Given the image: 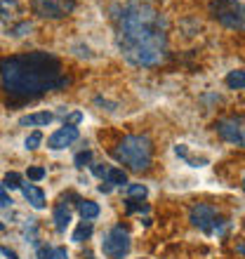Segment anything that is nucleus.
I'll return each mask as SVG.
<instances>
[{"label":"nucleus","instance_id":"f257e3e1","mask_svg":"<svg viewBox=\"0 0 245 259\" xmlns=\"http://www.w3.org/2000/svg\"><path fill=\"white\" fill-rule=\"evenodd\" d=\"M116 21V45L137 68H153L168 55V21L144 0H116L111 5Z\"/></svg>","mask_w":245,"mask_h":259},{"label":"nucleus","instance_id":"f03ea898","mask_svg":"<svg viewBox=\"0 0 245 259\" xmlns=\"http://www.w3.org/2000/svg\"><path fill=\"white\" fill-rule=\"evenodd\" d=\"M68 85L61 73V62L50 52H26L0 59V88L12 99L31 102Z\"/></svg>","mask_w":245,"mask_h":259},{"label":"nucleus","instance_id":"7ed1b4c3","mask_svg":"<svg viewBox=\"0 0 245 259\" xmlns=\"http://www.w3.org/2000/svg\"><path fill=\"white\" fill-rule=\"evenodd\" d=\"M113 158L132 172H146L153 163V142L146 135H128L113 149Z\"/></svg>","mask_w":245,"mask_h":259},{"label":"nucleus","instance_id":"20e7f679","mask_svg":"<svg viewBox=\"0 0 245 259\" xmlns=\"http://www.w3.org/2000/svg\"><path fill=\"white\" fill-rule=\"evenodd\" d=\"M210 17L229 31H245V3L240 0H212Z\"/></svg>","mask_w":245,"mask_h":259},{"label":"nucleus","instance_id":"39448f33","mask_svg":"<svg viewBox=\"0 0 245 259\" xmlns=\"http://www.w3.org/2000/svg\"><path fill=\"white\" fill-rule=\"evenodd\" d=\"M102 250L104 254L109 259H123L125 254L130 252V233L125 226H113V229H109L106 231V236H104L102 240Z\"/></svg>","mask_w":245,"mask_h":259},{"label":"nucleus","instance_id":"423d86ee","mask_svg":"<svg viewBox=\"0 0 245 259\" xmlns=\"http://www.w3.org/2000/svg\"><path fill=\"white\" fill-rule=\"evenodd\" d=\"M215 132H217L226 144H233L238 149H245V120L238 116L219 118L215 123Z\"/></svg>","mask_w":245,"mask_h":259},{"label":"nucleus","instance_id":"0eeeda50","mask_svg":"<svg viewBox=\"0 0 245 259\" xmlns=\"http://www.w3.org/2000/svg\"><path fill=\"white\" fill-rule=\"evenodd\" d=\"M31 10L40 19H64L75 10V0H31Z\"/></svg>","mask_w":245,"mask_h":259},{"label":"nucleus","instance_id":"6e6552de","mask_svg":"<svg viewBox=\"0 0 245 259\" xmlns=\"http://www.w3.org/2000/svg\"><path fill=\"white\" fill-rule=\"evenodd\" d=\"M217 219H219L217 210H215L212 205H208V203H196L193 207H191V212H189V222L196 226L198 231L208 233V236H210V233H215Z\"/></svg>","mask_w":245,"mask_h":259},{"label":"nucleus","instance_id":"1a4fd4ad","mask_svg":"<svg viewBox=\"0 0 245 259\" xmlns=\"http://www.w3.org/2000/svg\"><path fill=\"white\" fill-rule=\"evenodd\" d=\"M78 137H80V132H78V127H75V125H64V127H59L55 135L48 139V146L52 151L66 149V146H71Z\"/></svg>","mask_w":245,"mask_h":259},{"label":"nucleus","instance_id":"9d476101","mask_svg":"<svg viewBox=\"0 0 245 259\" xmlns=\"http://www.w3.org/2000/svg\"><path fill=\"white\" fill-rule=\"evenodd\" d=\"M21 14L19 0H0V24H14Z\"/></svg>","mask_w":245,"mask_h":259},{"label":"nucleus","instance_id":"9b49d317","mask_svg":"<svg viewBox=\"0 0 245 259\" xmlns=\"http://www.w3.org/2000/svg\"><path fill=\"white\" fill-rule=\"evenodd\" d=\"M21 193H24V198L33 205L35 210H43V207H45V193L35 184H21Z\"/></svg>","mask_w":245,"mask_h":259},{"label":"nucleus","instance_id":"f8f14e48","mask_svg":"<svg viewBox=\"0 0 245 259\" xmlns=\"http://www.w3.org/2000/svg\"><path fill=\"white\" fill-rule=\"evenodd\" d=\"M52 219H55L57 231H66V226L71 224V207H68L66 200H61V203H57Z\"/></svg>","mask_w":245,"mask_h":259},{"label":"nucleus","instance_id":"ddd939ff","mask_svg":"<svg viewBox=\"0 0 245 259\" xmlns=\"http://www.w3.org/2000/svg\"><path fill=\"white\" fill-rule=\"evenodd\" d=\"M55 120V113L50 111H38V113H28L19 120V125H31V127H40V125H50Z\"/></svg>","mask_w":245,"mask_h":259},{"label":"nucleus","instance_id":"4468645a","mask_svg":"<svg viewBox=\"0 0 245 259\" xmlns=\"http://www.w3.org/2000/svg\"><path fill=\"white\" fill-rule=\"evenodd\" d=\"M78 212H80L83 222H92L99 217V205L95 200H78Z\"/></svg>","mask_w":245,"mask_h":259},{"label":"nucleus","instance_id":"2eb2a0df","mask_svg":"<svg viewBox=\"0 0 245 259\" xmlns=\"http://www.w3.org/2000/svg\"><path fill=\"white\" fill-rule=\"evenodd\" d=\"M104 177L113 186H128V175H125V170H120V167H109Z\"/></svg>","mask_w":245,"mask_h":259},{"label":"nucleus","instance_id":"dca6fc26","mask_svg":"<svg viewBox=\"0 0 245 259\" xmlns=\"http://www.w3.org/2000/svg\"><path fill=\"white\" fill-rule=\"evenodd\" d=\"M226 85L229 90H245V71H229Z\"/></svg>","mask_w":245,"mask_h":259},{"label":"nucleus","instance_id":"f3484780","mask_svg":"<svg viewBox=\"0 0 245 259\" xmlns=\"http://www.w3.org/2000/svg\"><path fill=\"white\" fill-rule=\"evenodd\" d=\"M92 231H95V229H92V222H83V224L73 231L71 240H73V243H83V240H88L90 236H92Z\"/></svg>","mask_w":245,"mask_h":259},{"label":"nucleus","instance_id":"a211bd4d","mask_svg":"<svg viewBox=\"0 0 245 259\" xmlns=\"http://www.w3.org/2000/svg\"><path fill=\"white\" fill-rule=\"evenodd\" d=\"M3 186L5 189H21V175L19 172H7L5 179H3Z\"/></svg>","mask_w":245,"mask_h":259},{"label":"nucleus","instance_id":"6ab92c4d","mask_svg":"<svg viewBox=\"0 0 245 259\" xmlns=\"http://www.w3.org/2000/svg\"><path fill=\"white\" fill-rule=\"evenodd\" d=\"M125 193H128V198H144L146 196V186L144 184H128Z\"/></svg>","mask_w":245,"mask_h":259},{"label":"nucleus","instance_id":"aec40b11","mask_svg":"<svg viewBox=\"0 0 245 259\" xmlns=\"http://www.w3.org/2000/svg\"><path fill=\"white\" fill-rule=\"evenodd\" d=\"M40 142H43V132H38V130H35V132H31V135L26 137V149L28 151H35L38 146H40Z\"/></svg>","mask_w":245,"mask_h":259},{"label":"nucleus","instance_id":"412c9836","mask_svg":"<svg viewBox=\"0 0 245 259\" xmlns=\"http://www.w3.org/2000/svg\"><path fill=\"white\" fill-rule=\"evenodd\" d=\"M45 167H40V165H33V167H28V172H26V177L31 179V182H40V179H45Z\"/></svg>","mask_w":245,"mask_h":259},{"label":"nucleus","instance_id":"4be33fe9","mask_svg":"<svg viewBox=\"0 0 245 259\" xmlns=\"http://www.w3.org/2000/svg\"><path fill=\"white\" fill-rule=\"evenodd\" d=\"M128 212L132 214V212H149V205L142 203V200H132V198H128Z\"/></svg>","mask_w":245,"mask_h":259},{"label":"nucleus","instance_id":"5701e85b","mask_svg":"<svg viewBox=\"0 0 245 259\" xmlns=\"http://www.w3.org/2000/svg\"><path fill=\"white\" fill-rule=\"evenodd\" d=\"M75 167H85V165L92 163V151H80L78 156H75Z\"/></svg>","mask_w":245,"mask_h":259},{"label":"nucleus","instance_id":"b1692460","mask_svg":"<svg viewBox=\"0 0 245 259\" xmlns=\"http://www.w3.org/2000/svg\"><path fill=\"white\" fill-rule=\"evenodd\" d=\"M7 205H12V198L7 196V191H5V186L0 184V207H7Z\"/></svg>","mask_w":245,"mask_h":259},{"label":"nucleus","instance_id":"393cba45","mask_svg":"<svg viewBox=\"0 0 245 259\" xmlns=\"http://www.w3.org/2000/svg\"><path fill=\"white\" fill-rule=\"evenodd\" d=\"M50 259H68L66 247H55V250H52V254H50Z\"/></svg>","mask_w":245,"mask_h":259},{"label":"nucleus","instance_id":"a878e982","mask_svg":"<svg viewBox=\"0 0 245 259\" xmlns=\"http://www.w3.org/2000/svg\"><path fill=\"white\" fill-rule=\"evenodd\" d=\"M26 31H31V24H28V21H21L17 28H12V35H24Z\"/></svg>","mask_w":245,"mask_h":259},{"label":"nucleus","instance_id":"bb28decb","mask_svg":"<svg viewBox=\"0 0 245 259\" xmlns=\"http://www.w3.org/2000/svg\"><path fill=\"white\" fill-rule=\"evenodd\" d=\"M80 118H83V113H80V111H73L71 116H66V120H64V125H75V123H80Z\"/></svg>","mask_w":245,"mask_h":259},{"label":"nucleus","instance_id":"cd10ccee","mask_svg":"<svg viewBox=\"0 0 245 259\" xmlns=\"http://www.w3.org/2000/svg\"><path fill=\"white\" fill-rule=\"evenodd\" d=\"M106 170H109V167H104V165H99V163L92 165V172H95L97 177H104V175H106Z\"/></svg>","mask_w":245,"mask_h":259},{"label":"nucleus","instance_id":"c85d7f7f","mask_svg":"<svg viewBox=\"0 0 245 259\" xmlns=\"http://www.w3.org/2000/svg\"><path fill=\"white\" fill-rule=\"evenodd\" d=\"M50 254H52L50 247H40V250H38V259H50Z\"/></svg>","mask_w":245,"mask_h":259},{"label":"nucleus","instance_id":"c756f323","mask_svg":"<svg viewBox=\"0 0 245 259\" xmlns=\"http://www.w3.org/2000/svg\"><path fill=\"white\" fill-rule=\"evenodd\" d=\"M3 254H5V257L7 259H19V257H17V252H14V250H12V247H3Z\"/></svg>","mask_w":245,"mask_h":259},{"label":"nucleus","instance_id":"7c9ffc66","mask_svg":"<svg viewBox=\"0 0 245 259\" xmlns=\"http://www.w3.org/2000/svg\"><path fill=\"white\" fill-rule=\"evenodd\" d=\"M99 191H102V193H111V184H109V182H106V184H102V186H99Z\"/></svg>","mask_w":245,"mask_h":259},{"label":"nucleus","instance_id":"2f4dec72","mask_svg":"<svg viewBox=\"0 0 245 259\" xmlns=\"http://www.w3.org/2000/svg\"><path fill=\"white\" fill-rule=\"evenodd\" d=\"M238 252L245 257V240H243V243H240V245H238Z\"/></svg>","mask_w":245,"mask_h":259},{"label":"nucleus","instance_id":"473e14b6","mask_svg":"<svg viewBox=\"0 0 245 259\" xmlns=\"http://www.w3.org/2000/svg\"><path fill=\"white\" fill-rule=\"evenodd\" d=\"M243 191H245V175H243Z\"/></svg>","mask_w":245,"mask_h":259},{"label":"nucleus","instance_id":"72a5a7b5","mask_svg":"<svg viewBox=\"0 0 245 259\" xmlns=\"http://www.w3.org/2000/svg\"><path fill=\"white\" fill-rule=\"evenodd\" d=\"M3 229H5V226H3V224H0V231H3Z\"/></svg>","mask_w":245,"mask_h":259},{"label":"nucleus","instance_id":"f704fd0d","mask_svg":"<svg viewBox=\"0 0 245 259\" xmlns=\"http://www.w3.org/2000/svg\"><path fill=\"white\" fill-rule=\"evenodd\" d=\"M88 259H92V254H88Z\"/></svg>","mask_w":245,"mask_h":259}]
</instances>
